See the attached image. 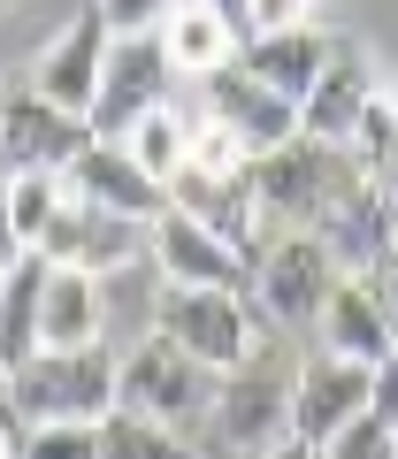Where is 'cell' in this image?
Wrapping results in <instances>:
<instances>
[{"label": "cell", "mask_w": 398, "mask_h": 459, "mask_svg": "<svg viewBox=\"0 0 398 459\" xmlns=\"http://www.w3.org/2000/svg\"><path fill=\"white\" fill-rule=\"evenodd\" d=\"M123 153H131V161L169 192V184H177V169H184V153H192V115H177L169 100H161V108H146L131 131H123Z\"/></svg>", "instance_id": "21"}, {"label": "cell", "mask_w": 398, "mask_h": 459, "mask_svg": "<svg viewBox=\"0 0 398 459\" xmlns=\"http://www.w3.org/2000/svg\"><path fill=\"white\" fill-rule=\"evenodd\" d=\"M100 459H199V444L184 437V429H161V421H146V413L116 406L100 421Z\"/></svg>", "instance_id": "22"}, {"label": "cell", "mask_w": 398, "mask_h": 459, "mask_svg": "<svg viewBox=\"0 0 398 459\" xmlns=\"http://www.w3.org/2000/svg\"><path fill=\"white\" fill-rule=\"evenodd\" d=\"M8 214H16L23 246H39L47 222L62 214V177H54V169H16V177H8Z\"/></svg>", "instance_id": "23"}, {"label": "cell", "mask_w": 398, "mask_h": 459, "mask_svg": "<svg viewBox=\"0 0 398 459\" xmlns=\"http://www.w3.org/2000/svg\"><path fill=\"white\" fill-rule=\"evenodd\" d=\"M116 368H123V406L146 413V421H161V429H184V437H192V429L207 421V406H215V368L192 360V352H184L177 337H161V329L138 337Z\"/></svg>", "instance_id": "4"}, {"label": "cell", "mask_w": 398, "mask_h": 459, "mask_svg": "<svg viewBox=\"0 0 398 459\" xmlns=\"http://www.w3.org/2000/svg\"><path fill=\"white\" fill-rule=\"evenodd\" d=\"M376 177V169H360V153L352 146H322V138L298 131L291 146L261 153L253 161V207H261V230L276 238V230H322L337 207H345V192H360V184ZM261 238V246H268Z\"/></svg>", "instance_id": "2"}, {"label": "cell", "mask_w": 398, "mask_h": 459, "mask_svg": "<svg viewBox=\"0 0 398 459\" xmlns=\"http://www.w3.org/2000/svg\"><path fill=\"white\" fill-rule=\"evenodd\" d=\"M337 276H345V268H337V253L322 246L315 230H276V238L253 253L246 299H253V314H261V322L307 329V322H322V307H330Z\"/></svg>", "instance_id": "3"}, {"label": "cell", "mask_w": 398, "mask_h": 459, "mask_svg": "<svg viewBox=\"0 0 398 459\" xmlns=\"http://www.w3.org/2000/svg\"><path fill=\"white\" fill-rule=\"evenodd\" d=\"M376 69H368V54L352 47V39H337V54H330V69L315 77V92L298 100V131L307 138H322V146H352V131H360V115H368V100H376Z\"/></svg>", "instance_id": "16"}, {"label": "cell", "mask_w": 398, "mask_h": 459, "mask_svg": "<svg viewBox=\"0 0 398 459\" xmlns=\"http://www.w3.org/2000/svg\"><path fill=\"white\" fill-rule=\"evenodd\" d=\"M322 452H330V459H398V429L376 421V413H360V421H345Z\"/></svg>", "instance_id": "26"}, {"label": "cell", "mask_w": 398, "mask_h": 459, "mask_svg": "<svg viewBox=\"0 0 398 459\" xmlns=\"http://www.w3.org/2000/svg\"><path fill=\"white\" fill-rule=\"evenodd\" d=\"M84 146H92V123L54 108V100H39L31 84L16 100H0V177H16V169H54L62 177Z\"/></svg>", "instance_id": "8"}, {"label": "cell", "mask_w": 398, "mask_h": 459, "mask_svg": "<svg viewBox=\"0 0 398 459\" xmlns=\"http://www.w3.org/2000/svg\"><path fill=\"white\" fill-rule=\"evenodd\" d=\"M161 84H169V62H161V39L138 31V39H108V62H100V92H92V138H123L146 108H161Z\"/></svg>", "instance_id": "10"}, {"label": "cell", "mask_w": 398, "mask_h": 459, "mask_svg": "<svg viewBox=\"0 0 398 459\" xmlns=\"http://www.w3.org/2000/svg\"><path fill=\"white\" fill-rule=\"evenodd\" d=\"M315 452H322V444H307V437H276L268 452H253V459H315Z\"/></svg>", "instance_id": "31"}, {"label": "cell", "mask_w": 398, "mask_h": 459, "mask_svg": "<svg viewBox=\"0 0 398 459\" xmlns=\"http://www.w3.org/2000/svg\"><path fill=\"white\" fill-rule=\"evenodd\" d=\"M207 459H253L268 452L276 437H291V368H268V360H246V368H222L215 376V406H207Z\"/></svg>", "instance_id": "5"}, {"label": "cell", "mask_w": 398, "mask_h": 459, "mask_svg": "<svg viewBox=\"0 0 398 459\" xmlns=\"http://www.w3.org/2000/svg\"><path fill=\"white\" fill-rule=\"evenodd\" d=\"M368 398H376V368L337 360V352H315V360L291 368V437L330 444L345 421H360Z\"/></svg>", "instance_id": "9"}, {"label": "cell", "mask_w": 398, "mask_h": 459, "mask_svg": "<svg viewBox=\"0 0 398 459\" xmlns=\"http://www.w3.org/2000/svg\"><path fill=\"white\" fill-rule=\"evenodd\" d=\"M100 344V276L47 261V291H39V352H77Z\"/></svg>", "instance_id": "19"}, {"label": "cell", "mask_w": 398, "mask_h": 459, "mask_svg": "<svg viewBox=\"0 0 398 459\" xmlns=\"http://www.w3.org/2000/svg\"><path fill=\"white\" fill-rule=\"evenodd\" d=\"M39 291H47V253H23L0 276V360L8 368L39 352Z\"/></svg>", "instance_id": "20"}, {"label": "cell", "mask_w": 398, "mask_h": 459, "mask_svg": "<svg viewBox=\"0 0 398 459\" xmlns=\"http://www.w3.org/2000/svg\"><path fill=\"white\" fill-rule=\"evenodd\" d=\"M31 253H47L54 268H84V276H116V268H131L138 253H153V222H138V214H116L100 207V199L69 192L62 184V214L47 222V238H39Z\"/></svg>", "instance_id": "7"}, {"label": "cell", "mask_w": 398, "mask_h": 459, "mask_svg": "<svg viewBox=\"0 0 398 459\" xmlns=\"http://www.w3.org/2000/svg\"><path fill=\"white\" fill-rule=\"evenodd\" d=\"M153 39H161L169 77H192V84H207L215 69H230L238 54H246V23H238L222 0H169L161 23H153Z\"/></svg>", "instance_id": "12"}, {"label": "cell", "mask_w": 398, "mask_h": 459, "mask_svg": "<svg viewBox=\"0 0 398 459\" xmlns=\"http://www.w3.org/2000/svg\"><path fill=\"white\" fill-rule=\"evenodd\" d=\"M62 184L84 192V199H100V207H116V214H138V222H153V214L169 207V192L123 153V138H92V146L62 169Z\"/></svg>", "instance_id": "18"}, {"label": "cell", "mask_w": 398, "mask_h": 459, "mask_svg": "<svg viewBox=\"0 0 398 459\" xmlns=\"http://www.w3.org/2000/svg\"><path fill=\"white\" fill-rule=\"evenodd\" d=\"M330 54H337V31H322V23H268V31H246V54L238 62L253 69V77L268 84V92H283L298 108V100L315 92V77L330 69Z\"/></svg>", "instance_id": "15"}, {"label": "cell", "mask_w": 398, "mask_h": 459, "mask_svg": "<svg viewBox=\"0 0 398 459\" xmlns=\"http://www.w3.org/2000/svg\"><path fill=\"white\" fill-rule=\"evenodd\" d=\"M253 299L246 291H222V283H169L161 291V314H153V329L161 337H177L192 360H207L222 376V368H246L253 360Z\"/></svg>", "instance_id": "6"}, {"label": "cell", "mask_w": 398, "mask_h": 459, "mask_svg": "<svg viewBox=\"0 0 398 459\" xmlns=\"http://www.w3.org/2000/svg\"><path fill=\"white\" fill-rule=\"evenodd\" d=\"M100 62H108V23H100V16H92V0H84L77 16H69L62 31L39 47V62H31V92L54 100V108H69V115H92Z\"/></svg>", "instance_id": "13"}, {"label": "cell", "mask_w": 398, "mask_h": 459, "mask_svg": "<svg viewBox=\"0 0 398 459\" xmlns=\"http://www.w3.org/2000/svg\"><path fill=\"white\" fill-rule=\"evenodd\" d=\"M315 329H322V352L360 360V368H383V360H391V344H398L376 276H337V291H330V307H322Z\"/></svg>", "instance_id": "17"}, {"label": "cell", "mask_w": 398, "mask_h": 459, "mask_svg": "<svg viewBox=\"0 0 398 459\" xmlns=\"http://www.w3.org/2000/svg\"><path fill=\"white\" fill-rule=\"evenodd\" d=\"M123 406L116 352L77 344V352H31L0 376V452H16L23 429L39 421H108Z\"/></svg>", "instance_id": "1"}, {"label": "cell", "mask_w": 398, "mask_h": 459, "mask_svg": "<svg viewBox=\"0 0 398 459\" xmlns=\"http://www.w3.org/2000/svg\"><path fill=\"white\" fill-rule=\"evenodd\" d=\"M383 268L398 276V199H391V246H383Z\"/></svg>", "instance_id": "32"}, {"label": "cell", "mask_w": 398, "mask_h": 459, "mask_svg": "<svg viewBox=\"0 0 398 459\" xmlns=\"http://www.w3.org/2000/svg\"><path fill=\"white\" fill-rule=\"evenodd\" d=\"M8 459H100V421H39L16 437Z\"/></svg>", "instance_id": "25"}, {"label": "cell", "mask_w": 398, "mask_h": 459, "mask_svg": "<svg viewBox=\"0 0 398 459\" xmlns=\"http://www.w3.org/2000/svg\"><path fill=\"white\" fill-rule=\"evenodd\" d=\"M383 177H391V199H398V169H383Z\"/></svg>", "instance_id": "33"}, {"label": "cell", "mask_w": 398, "mask_h": 459, "mask_svg": "<svg viewBox=\"0 0 398 459\" xmlns=\"http://www.w3.org/2000/svg\"><path fill=\"white\" fill-rule=\"evenodd\" d=\"M0 376H8V360H0Z\"/></svg>", "instance_id": "34"}, {"label": "cell", "mask_w": 398, "mask_h": 459, "mask_svg": "<svg viewBox=\"0 0 398 459\" xmlns=\"http://www.w3.org/2000/svg\"><path fill=\"white\" fill-rule=\"evenodd\" d=\"M315 0H253L246 8V31H268V23H298Z\"/></svg>", "instance_id": "29"}, {"label": "cell", "mask_w": 398, "mask_h": 459, "mask_svg": "<svg viewBox=\"0 0 398 459\" xmlns=\"http://www.w3.org/2000/svg\"><path fill=\"white\" fill-rule=\"evenodd\" d=\"M199 115H215V123H230V131L246 138L253 153H276V146H291V138H298V108H291L283 92H268V84L253 77L246 62L215 69V77L199 84Z\"/></svg>", "instance_id": "14"}, {"label": "cell", "mask_w": 398, "mask_h": 459, "mask_svg": "<svg viewBox=\"0 0 398 459\" xmlns=\"http://www.w3.org/2000/svg\"><path fill=\"white\" fill-rule=\"evenodd\" d=\"M0 276H8V268H0Z\"/></svg>", "instance_id": "36"}, {"label": "cell", "mask_w": 398, "mask_h": 459, "mask_svg": "<svg viewBox=\"0 0 398 459\" xmlns=\"http://www.w3.org/2000/svg\"><path fill=\"white\" fill-rule=\"evenodd\" d=\"M368 413H376V421H391V429H398V344H391V360L376 368V398H368Z\"/></svg>", "instance_id": "28"}, {"label": "cell", "mask_w": 398, "mask_h": 459, "mask_svg": "<svg viewBox=\"0 0 398 459\" xmlns=\"http://www.w3.org/2000/svg\"><path fill=\"white\" fill-rule=\"evenodd\" d=\"M352 153H360V169H398V84H376V100H368L360 131H352Z\"/></svg>", "instance_id": "24"}, {"label": "cell", "mask_w": 398, "mask_h": 459, "mask_svg": "<svg viewBox=\"0 0 398 459\" xmlns=\"http://www.w3.org/2000/svg\"><path fill=\"white\" fill-rule=\"evenodd\" d=\"M23 253H31V246L16 238V214H8V177H0V268H16Z\"/></svg>", "instance_id": "30"}, {"label": "cell", "mask_w": 398, "mask_h": 459, "mask_svg": "<svg viewBox=\"0 0 398 459\" xmlns=\"http://www.w3.org/2000/svg\"><path fill=\"white\" fill-rule=\"evenodd\" d=\"M161 8H169V0H92V16L108 23V39H138V31H153V23H161Z\"/></svg>", "instance_id": "27"}, {"label": "cell", "mask_w": 398, "mask_h": 459, "mask_svg": "<svg viewBox=\"0 0 398 459\" xmlns=\"http://www.w3.org/2000/svg\"><path fill=\"white\" fill-rule=\"evenodd\" d=\"M153 268L169 283H222V291H246L253 276V253L230 246L215 222H199L184 207H161L153 214Z\"/></svg>", "instance_id": "11"}, {"label": "cell", "mask_w": 398, "mask_h": 459, "mask_svg": "<svg viewBox=\"0 0 398 459\" xmlns=\"http://www.w3.org/2000/svg\"><path fill=\"white\" fill-rule=\"evenodd\" d=\"M315 459H330V452H315Z\"/></svg>", "instance_id": "35"}]
</instances>
